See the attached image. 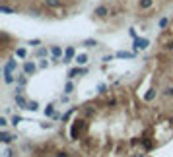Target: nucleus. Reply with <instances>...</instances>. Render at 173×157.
I'll use <instances>...</instances> for the list:
<instances>
[{"label": "nucleus", "mask_w": 173, "mask_h": 157, "mask_svg": "<svg viewBox=\"0 0 173 157\" xmlns=\"http://www.w3.org/2000/svg\"><path fill=\"white\" fill-rule=\"evenodd\" d=\"M109 14H111V8L107 4H99L93 8V18L95 19H105V18H109Z\"/></svg>", "instance_id": "obj_1"}, {"label": "nucleus", "mask_w": 173, "mask_h": 157, "mask_svg": "<svg viewBox=\"0 0 173 157\" xmlns=\"http://www.w3.org/2000/svg\"><path fill=\"white\" fill-rule=\"evenodd\" d=\"M84 126H86V120H74V122H72V128H70V140H78Z\"/></svg>", "instance_id": "obj_2"}, {"label": "nucleus", "mask_w": 173, "mask_h": 157, "mask_svg": "<svg viewBox=\"0 0 173 157\" xmlns=\"http://www.w3.org/2000/svg\"><path fill=\"white\" fill-rule=\"evenodd\" d=\"M150 47V41L146 37H136L132 41V49H134V53H140V51H146V49Z\"/></svg>", "instance_id": "obj_3"}, {"label": "nucleus", "mask_w": 173, "mask_h": 157, "mask_svg": "<svg viewBox=\"0 0 173 157\" xmlns=\"http://www.w3.org/2000/svg\"><path fill=\"white\" fill-rule=\"evenodd\" d=\"M88 74V66H74V68H70L68 70V80H74V78H78V76H86Z\"/></svg>", "instance_id": "obj_4"}, {"label": "nucleus", "mask_w": 173, "mask_h": 157, "mask_svg": "<svg viewBox=\"0 0 173 157\" xmlns=\"http://www.w3.org/2000/svg\"><path fill=\"white\" fill-rule=\"evenodd\" d=\"M74 58H76V49L72 47V45H68L66 49H64V56H62L60 62H62V64H70Z\"/></svg>", "instance_id": "obj_5"}, {"label": "nucleus", "mask_w": 173, "mask_h": 157, "mask_svg": "<svg viewBox=\"0 0 173 157\" xmlns=\"http://www.w3.org/2000/svg\"><path fill=\"white\" fill-rule=\"evenodd\" d=\"M49 49H51V60H53V62H60L62 56H64L62 47H60V45H51Z\"/></svg>", "instance_id": "obj_6"}, {"label": "nucleus", "mask_w": 173, "mask_h": 157, "mask_svg": "<svg viewBox=\"0 0 173 157\" xmlns=\"http://www.w3.org/2000/svg\"><path fill=\"white\" fill-rule=\"evenodd\" d=\"M21 68H24V72H25L27 76H33L35 72H37V68H39V66H37V64H35L33 60H25Z\"/></svg>", "instance_id": "obj_7"}, {"label": "nucleus", "mask_w": 173, "mask_h": 157, "mask_svg": "<svg viewBox=\"0 0 173 157\" xmlns=\"http://www.w3.org/2000/svg\"><path fill=\"white\" fill-rule=\"evenodd\" d=\"M154 4H156V0H138V10L140 12H148V10L154 8Z\"/></svg>", "instance_id": "obj_8"}, {"label": "nucleus", "mask_w": 173, "mask_h": 157, "mask_svg": "<svg viewBox=\"0 0 173 157\" xmlns=\"http://www.w3.org/2000/svg\"><path fill=\"white\" fill-rule=\"evenodd\" d=\"M16 70H18V62L10 58V60H6V64L2 66V72H12V74H16Z\"/></svg>", "instance_id": "obj_9"}, {"label": "nucleus", "mask_w": 173, "mask_h": 157, "mask_svg": "<svg viewBox=\"0 0 173 157\" xmlns=\"http://www.w3.org/2000/svg\"><path fill=\"white\" fill-rule=\"evenodd\" d=\"M16 138H18V136H12V134H8L6 130H2V132H0V142H2V144H6V146H8V144H12V142L16 140Z\"/></svg>", "instance_id": "obj_10"}, {"label": "nucleus", "mask_w": 173, "mask_h": 157, "mask_svg": "<svg viewBox=\"0 0 173 157\" xmlns=\"http://www.w3.org/2000/svg\"><path fill=\"white\" fill-rule=\"evenodd\" d=\"M14 101H16V107H18V109H27V103H29L24 95H14Z\"/></svg>", "instance_id": "obj_11"}, {"label": "nucleus", "mask_w": 173, "mask_h": 157, "mask_svg": "<svg viewBox=\"0 0 173 157\" xmlns=\"http://www.w3.org/2000/svg\"><path fill=\"white\" fill-rule=\"evenodd\" d=\"M115 56H117V58H125V60H132V58H136V53H128V51H117V53H115Z\"/></svg>", "instance_id": "obj_12"}, {"label": "nucleus", "mask_w": 173, "mask_h": 157, "mask_svg": "<svg viewBox=\"0 0 173 157\" xmlns=\"http://www.w3.org/2000/svg\"><path fill=\"white\" fill-rule=\"evenodd\" d=\"M47 54H51V49H47V47H37V51H35L37 58H47Z\"/></svg>", "instance_id": "obj_13"}, {"label": "nucleus", "mask_w": 173, "mask_h": 157, "mask_svg": "<svg viewBox=\"0 0 173 157\" xmlns=\"http://www.w3.org/2000/svg\"><path fill=\"white\" fill-rule=\"evenodd\" d=\"M2 80L6 85H12L14 82H16V74H12V72H2Z\"/></svg>", "instance_id": "obj_14"}, {"label": "nucleus", "mask_w": 173, "mask_h": 157, "mask_svg": "<svg viewBox=\"0 0 173 157\" xmlns=\"http://www.w3.org/2000/svg\"><path fill=\"white\" fill-rule=\"evenodd\" d=\"M27 78H29V76H27L25 72L18 74V76H16V85H21V87H25V83H27Z\"/></svg>", "instance_id": "obj_15"}, {"label": "nucleus", "mask_w": 173, "mask_h": 157, "mask_svg": "<svg viewBox=\"0 0 173 157\" xmlns=\"http://www.w3.org/2000/svg\"><path fill=\"white\" fill-rule=\"evenodd\" d=\"M88 54H76V58H74V62H76V66H86L88 64Z\"/></svg>", "instance_id": "obj_16"}, {"label": "nucleus", "mask_w": 173, "mask_h": 157, "mask_svg": "<svg viewBox=\"0 0 173 157\" xmlns=\"http://www.w3.org/2000/svg\"><path fill=\"white\" fill-rule=\"evenodd\" d=\"M43 4H45L47 8H59L62 4V0H43Z\"/></svg>", "instance_id": "obj_17"}, {"label": "nucleus", "mask_w": 173, "mask_h": 157, "mask_svg": "<svg viewBox=\"0 0 173 157\" xmlns=\"http://www.w3.org/2000/svg\"><path fill=\"white\" fill-rule=\"evenodd\" d=\"M0 12L2 14H16V8H12V6H8L6 2L0 4Z\"/></svg>", "instance_id": "obj_18"}, {"label": "nucleus", "mask_w": 173, "mask_h": 157, "mask_svg": "<svg viewBox=\"0 0 173 157\" xmlns=\"http://www.w3.org/2000/svg\"><path fill=\"white\" fill-rule=\"evenodd\" d=\"M157 27H160V29H167L169 27V18H160V21H157Z\"/></svg>", "instance_id": "obj_19"}, {"label": "nucleus", "mask_w": 173, "mask_h": 157, "mask_svg": "<svg viewBox=\"0 0 173 157\" xmlns=\"http://www.w3.org/2000/svg\"><path fill=\"white\" fill-rule=\"evenodd\" d=\"M82 47H86V49L97 47V41H95V39H84V41H82Z\"/></svg>", "instance_id": "obj_20"}, {"label": "nucleus", "mask_w": 173, "mask_h": 157, "mask_svg": "<svg viewBox=\"0 0 173 157\" xmlns=\"http://www.w3.org/2000/svg\"><path fill=\"white\" fill-rule=\"evenodd\" d=\"M72 91H74V82H72V80H68L66 83H64V93H66V95H70Z\"/></svg>", "instance_id": "obj_21"}, {"label": "nucleus", "mask_w": 173, "mask_h": 157, "mask_svg": "<svg viewBox=\"0 0 173 157\" xmlns=\"http://www.w3.org/2000/svg\"><path fill=\"white\" fill-rule=\"evenodd\" d=\"M154 97H156V89H154V87H150V89H148V93L144 95V101H148V103H150Z\"/></svg>", "instance_id": "obj_22"}, {"label": "nucleus", "mask_w": 173, "mask_h": 157, "mask_svg": "<svg viewBox=\"0 0 173 157\" xmlns=\"http://www.w3.org/2000/svg\"><path fill=\"white\" fill-rule=\"evenodd\" d=\"M53 115H55V105L49 103V105L45 107V117H51V118H53Z\"/></svg>", "instance_id": "obj_23"}, {"label": "nucleus", "mask_w": 173, "mask_h": 157, "mask_svg": "<svg viewBox=\"0 0 173 157\" xmlns=\"http://www.w3.org/2000/svg\"><path fill=\"white\" fill-rule=\"evenodd\" d=\"M16 56H18V58H25V56H27V51H25L24 47H18V49H16Z\"/></svg>", "instance_id": "obj_24"}, {"label": "nucleus", "mask_w": 173, "mask_h": 157, "mask_svg": "<svg viewBox=\"0 0 173 157\" xmlns=\"http://www.w3.org/2000/svg\"><path fill=\"white\" fill-rule=\"evenodd\" d=\"M39 109V103L37 101H29V103H27V111H31V112H35V111H37Z\"/></svg>", "instance_id": "obj_25"}, {"label": "nucleus", "mask_w": 173, "mask_h": 157, "mask_svg": "<svg viewBox=\"0 0 173 157\" xmlns=\"http://www.w3.org/2000/svg\"><path fill=\"white\" fill-rule=\"evenodd\" d=\"M20 122H24V118H21L20 115H14V117L10 118V124H14V126H18Z\"/></svg>", "instance_id": "obj_26"}, {"label": "nucleus", "mask_w": 173, "mask_h": 157, "mask_svg": "<svg viewBox=\"0 0 173 157\" xmlns=\"http://www.w3.org/2000/svg\"><path fill=\"white\" fill-rule=\"evenodd\" d=\"M163 95L165 97H173V85H167V87L163 89Z\"/></svg>", "instance_id": "obj_27"}, {"label": "nucleus", "mask_w": 173, "mask_h": 157, "mask_svg": "<svg viewBox=\"0 0 173 157\" xmlns=\"http://www.w3.org/2000/svg\"><path fill=\"white\" fill-rule=\"evenodd\" d=\"M27 45H31L33 49H37V47H41V39H31L29 43H27Z\"/></svg>", "instance_id": "obj_28"}, {"label": "nucleus", "mask_w": 173, "mask_h": 157, "mask_svg": "<svg viewBox=\"0 0 173 157\" xmlns=\"http://www.w3.org/2000/svg\"><path fill=\"white\" fill-rule=\"evenodd\" d=\"M113 58H117V56H115V54H105L103 58H101V62H103V64H107V62H111Z\"/></svg>", "instance_id": "obj_29"}, {"label": "nucleus", "mask_w": 173, "mask_h": 157, "mask_svg": "<svg viewBox=\"0 0 173 157\" xmlns=\"http://www.w3.org/2000/svg\"><path fill=\"white\" fill-rule=\"evenodd\" d=\"M97 91H99V93H107V85L105 83H99L97 85Z\"/></svg>", "instance_id": "obj_30"}, {"label": "nucleus", "mask_w": 173, "mask_h": 157, "mask_svg": "<svg viewBox=\"0 0 173 157\" xmlns=\"http://www.w3.org/2000/svg\"><path fill=\"white\" fill-rule=\"evenodd\" d=\"M165 51H167V53H173V41H169V43H165Z\"/></svg>", "instance_id": "obj_31"}, {"label": "nucleus", "mask_w": 173, "mask_h": 157, "mask_svg": "<svg viewBox=\"0 0 173 157\" xmlns=\"http://www.w3.org/2000/svg\"><path fill=\"white\" fill-rule=\"evenodd\" d=\"M8 122H10V120L6 118V117H2V118H0V126H2V128H6V126H8Z\"/></svg>", "instance_id": "obj_32"}, {"label": "nucleus", "mask_w": 173, "mask_h": 157, "mask_svg": "<svg viewBox=\"0 0 173 157\" xmlns=\"http://www.w3.org/2000/svg\"><path fill=\"white\" fill-rule=\"evenodd\" d=\"M47 66H49V62H47V60H41V62H39V68H41V70H45Z\"/></svg>", "instance_id": "obj_33"}, {"label": "nucleus", "mask_w": 173, "mask_h": 157, "mask_svg": "<svg viewBox=\"0 0 173 157\" xmlns=\"http://www.w3.org/2000/svg\"><path fill=\"white\" fill-rule=\"evenodd\" d=\"M72 112H74V109H70V111L66 112V115H64V117H62V120H68V118L72 117Z\"/></svg>", "instance_id": "obj_34"}, {"label": "nucleus", "mask_w": 173, "mask_h": 157, "mask_svg": "<svg viewBox=\"0 0 173 157\" xmlns=\"http://www.w3.org/2000/svg\"><path fill=\"white\" fill-rule=\"evenodd\" d=\"M41 128H53V122H41Z\"/></svg>", "instance_id": "obj_35"}, {"label": "nucleus", "mask_w": 173, "mask_h": 157, "mask_svg": "<svg viewBox=\"0 0 173 157\" xmlns=\"http://www.w3.org/2000/svg\"><path fill=\"white\" fill-rule=\"evenodd\" d=\"M68 99H70V97H68L66 93H64V95H60V101H62V103H68Z\"/></svg>", "instance_id": "obj_36"}, {"label": "nucleus", "mask_w": 173, "mask_h": 157, "mask_svg": "<svg viewBox=\"0 0 173 157\" xmlns=\"http://www.w3.org/2000/svg\"><path fill=\"white\" fill-rule=\"evenodd\" d=\"M56 157H68L66 151H56Z\"/></svg>", "instance_id": "obj_37"}, {"label": "nucleus", "mask_w": 173, "mask_h": 157, "mask_svg": "<svg viewBox=\"0 0 173 157\" xmlns=\"http://www.w3.org/2000/svg\"><path fill=\"white\" fill-rule=\"evenodd\" d=\"M4 155H6V157H14V155H12V149H6Z\"/></svg>", "instance_id": "obj_38"}, {"label": "nucleus", "mask_w": 173, "mask_h": 157, "mask_svg": "<svg viewBox=\"0 0 173 157\" xmlns=\"http://www.w3.org/2000/svg\"><path fill=\"white\" fill-rule=\"evenodd\" d=\"M136 157H144V155H142V153H136Z\"/></svg>", "instance_id": "obj_39"}, {"label": "nucleus", "mask_w": 173, "mask_h": 157, "mask_svg": "<svg viewBox=\"0 0 173 157\" xmlns=\"http://www.w3.org/2000/svg\"><path fill=\"white\" fill-rule=\"evenodd\" d=\"M171 33H173V29H171Z\"/></svg>", "instance_id": "obj_40"}]
</instances>
